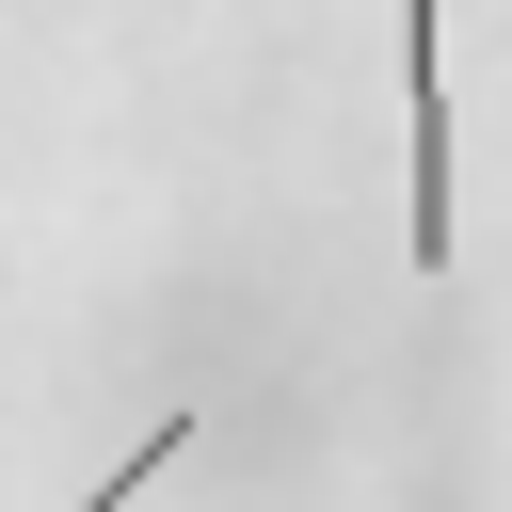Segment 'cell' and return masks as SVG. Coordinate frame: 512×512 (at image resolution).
Wrapping results in <instances>:
<instances>
[{
  "label": "cell",
  "instance_id": "6da1fadb",
  "mask_svg": "<svg viewBox=\"0 0 512 512\" xmlns=\"http://www.w3.org/2000/svg\"><path fill=\"white\" fill-rule=\"evenodd\" d=\"M400 128H416V272H448V0H400Z\"/></svg>",
  "mask_w": 512,
  "mask_h": 512
}]
</instances>
